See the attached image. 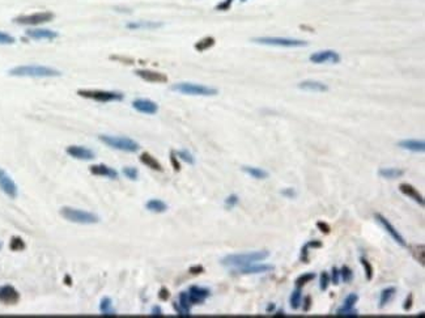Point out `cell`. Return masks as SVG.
I'll use <instances>...</instances> for the list:
<instances>
[{
  "instance_id": "1",
  "label": "cell",
  "mask_w": 425,
  "mask_h": 318,
  "mask_svg": "<svg viewBox=\"0 0 425 318\" xmlns=\"http://www.w3.org/2000/svg\"><path fill=\"white\" fill-rule=\"evenodd\" d=\"M270 257L269 250H258L250 251V253H241V254H229L225 255L220 262L224 267L231 270H237L241 267H246L249 265L257 262H263Z\"/></svg>"
},
{
  "instance_id": "2",
  "label": "cell",
  "mask_w": 425,
  "mask_h": 318,
  "mask_svg": "<svg viewBox=\"0 0 425 318\" xmlns=\"http://www.w3.org/2000/svg\"><path fill=\"white\" fill-rule=\"evenodd\" d=\"M8 74L17 78H58L62 72L47 66H38V64H29V66H17L11 68Z\"/></svg>"
},
{
  "instance_id": "3",
  "label": "cell",
  "mask_w": 425,
  "mask_h": 318,
  "mask_svg": "<svg viewBox=\"0 0 425 318\" xmlns=\"http://www.w3.org/2000/svg\"><path fill=\"white\" fill-rule=\"evenodd\" d=\"M60 215L68 221L72 223H77V224H97L100 221L98 215L93 212H88V211L78 210V208H74V207H62L60 210Z\"/></svg>"
},
{
  "instance_id": "4",
  "label": "cell",
  "mask_w": 425,
  "mask_h": 318,
  "mask_svg": "<svg viewBox=\"0 0 425 318\" xmlns=\"http://www.w3.org/2000/svg\"><path fill=\"white\" fill-rule=\"evenodd\" d=\"M100 140L108 147H112L114 150L123 151V152H138L140 150V144L130 138L124 136H112V135H101Z\"/></svg>"
},
{
  "instance_id": "5",
  "label": "cell",
  "mask_w": 425,
  "mask_h": 318,
  "mask_svg": "<svg viewBox=\"0 0 425 318\" xmlns=\"http://www.w3.org/2000/svg\"><path fill=\"white\" fill-rule=\"evenodd\" d=\"M172 90L183 94H190V96H216L219 93L216 88L194 84V82H178L172 85Z\"/></svg>"
},
{
  "instance_id": "6",
  "label": "cell",
  "mask_w": 425,
  "mask_h": 318,
  "mask_svg": "<svg viewBox=\"0 0 425 318\" xmlns=\"http://www.w3.org/2000/svg\"><path fill=\"white\" fill-rule=\"evenodd\" d=\"M77 94L80 97L89 98L97 102H112V101H122L124 98V94L120 92H114V90H100V89H78Z\"/></svg>"
},
{
  "instance_id": "7",
  "label": "cell",
  "mask_w": 425,
  "mask_h": 318,
  "mask_svg": "<svg viewBox=\"0 0 425 318\" xmlns=\"http://www.w3.org/2000/svg\"><path fill=\"white\" fill-rule=\"evenodd\" d=\"M253 42L259 45L277 46V47H305L309 45L308 42L302 40L288 37H255L253 38Z\"/></svg>"
},
{
  "instance_id": "8",
  "label": "cell",
  "mask_w": 425,
  "mask_h": 318,
  "mask_svg": "<svg viewBox=\"0 0 425 318\" xmlns=\"http://www.w3.org/2000/svg\"><path fill=\"white\" fill-rule=\"evenodd\" d=\"M54 17H55V15L50 11L36 12L32 15L17 16L16 19H13V23L19 24V25H39V24L50 23L54 20Z\"/></svg>"
},
{
  "instance_id": "9",
  "label": "cell",
  "mask_w": 425,
  "mask_h": 318,
  "mask_svg": "<svg viewBox=\"0 0 425 318\" xmlns=\"http://www.w3.org/2000/svg\"><path fill=\"white\" fill-rule=\"evenodd\" d=\"M374 219H376L377 223H378V224H380L381 227H382V228H384L385 231L391 236V238L394 239L396 243H399L402 247L408 246V245H407V241L404 239V237L396 231L395 227H394V225H392L391 223L384 216V215H381V213H374Z\"/></svg>"
},
{
  "instance_id": "10",
  "label": "cell",
  "mask_w": 425,
  "mask_h": 318,
  "mask_svg": "<svg viewBox=\"0 0 425 318\" xmlns=\"http://www.w3.org/2000/svg\"><path fill=\"white\" fill-rule=\"evenodd\" d=\"M0 190L11 199L17 198V195H19V189H17L15 181L12 180L11 176L1 168H0Z\"/></svg>"
},
{
  "instance_id": "11",
  "label": "cell",
  "mask_w": 425,
  "mask_h": 318,
  "mask_svg": "<svg viewBox=\"0 0 425 318\" xmlns=\"http://www.w3.org/2000/svg\"><path fill=\"white\" fill-rule=\"evenodd\" d=\"M309 60L311 63L322 64V63H340L342 56L339 53H336L334 50H322V51H317V53L311 54L309 56Z\"/></svg>"
},
{
  "instance_id": "12",
  "label": "cell",
  "mask_w": 425,
  "mask_h": 318,
  "mask_svg": "<svg viewBox=\"0 0 425 318\" xmlns=\"http://www.w3.org/2000/svg\"><path fill=\"white\" fill-rule=\"evenodd\" d=\"M357 301V293H349L344 300L343 307L336 311V316H339V317H357L358 312L354 311V305H356Z\"/></svg>"
},
{
  "instance_id": "13",
  "label": "cell",
  "mask_w": 425,
  "mask_h": 318,
  "mask_svg": "<svg viewBox=\"0 0 425 318\" xmlns=\"http://www.w3.org/2000/svg\"><path fill=\"white\" fill-rule=\"evenodd\" d=\"M20 301L19 291L13 285H0V303L5 305H15Z\"/></svg>"
},
{
  "instance_id": "14",
  "label": "cell",
  "mask_w": 425,
  "mask_h": 318,
  "mask_svg": "<svg viewBox=\"0 0 425 318\" xmlns=\"http://www.w3.org/2000/svg\"><path fill=\"white\" fill-rule=\"evenodd\" d=\"M187 293H189V299H190L193 305L203 304L211 296V291L208 288L199 287V285H191Z\"/></svg>"
},
{
  "instance_id": "15",
  "label": "cell",
  "mask_w": 425,
  "mask_h": 318,
  "mask_svg": "<svg viewBox=\"0 0 425 318\" xmlns=\"http://www.w3.org/2000/svg\"><path fill=\"white\" fill-rule=\"evenodd\" d=\"M132 108L136 112L143 113V114H150V116L156 114L158 112V105L148 98H136L132 101Z\"/></svg>"
},
{
  "instance_id": "16",
  "label": "cell",
  "mask_w": 425,
  "mask_h": 318,
  "mask_svg": "<svg viewBox=\"0 0 425 318\" xmlns=\"http://www.w3.org/2000/svg\"><path fill=\"white\" fill-rule=\"evenodd\" d=\"M66 152H67L71 158L77 159V160H93L96 158V154L93 151L88 150L85 147L81 146H70L66 148Z\"/></svg>"
},
{
  "instance_id": "17",
  "label": "cell",
  "mask_w": 425,
  "mask_h": 318,
  "mask_svg": "<svg viewBox=\"0 0 425 318\" xmlns=\"http://www.w3.org/2000/svg\"><path fill=\"white\" fill-rule=\"evenodd\" d=\"M135 75L139 76L140 79L146 80L148 82H166L168 76L161 72L152 71V70H136Z\"/></svg>"
},
{
  "instance_id": "18",
  "label": "cell",
  "mask_w": 425,
  "mask_h": 318,
  "mask_svg": "<svg viewBox=\"0 0 425 318\" xmlns=\"http://www.w3.org/2000/svg\"><path fill=\"white\" fill-rule=\"evenodd\" d=\"M399 190L402 194L407 195L408 198H411L412 200H415L416 203H419L420 206H424L425 202H424V197H423L420 193L418 191V189H415L412 185L407 184V182H402V184L399 185Z\"/></svg>"
},
{
  "instance_id": "19",
  "label": "cell",
  "mask_w": 425,
  "mask_h": 318,
  "mask_svg": "<svg viewBox=\"0 0 425 318\" xmlns=\"http://www.w3.org/2000/svg\"><path fill=\"white\" fill-rule=\"evenodd\" d=\"M275 267L272 265H257V263H253V265H249L246 267H241V269L233 270L234 273L243 274V275H249V274H265L270 273V271H273Z\"/></svg>"
},
{
  "instance_id": "20",
  "label": "cell",
  "mask_w": 425,
  "mask_h": 318,
  "mask_svg": "<svg viewBox=\"0 0 425 318\" xmlns=\"http://www.w3.org/2000/svg\"><path fill=\"white\" fill-rule=\"evenodd\" d=\"M89 170H90V173L93 174V176L109 177V178H112V180H116V178H118V176H119L116 169L110 168V166H108V165H105V164L92 165Z\"/></svg>"
},
{
  "instance_id": "21",
  "label": "cell",
  "mask_w": 425,
  "mask_h": 318,
  "mask_svg": "<svg viewBox=\"0 0 425 318\" xmlns=\"http://www.w3.org/2000/svg\"><path fill=\"white\" fill-rule=\"evenodd\" d=\"M26 36L29 38H33V40H49V41H51V40H55L59 34L54 32V30L39 29V28H37V29L26 30Z\"/></svg>"
},
{
  "instance_id": "22",
  "label": "cell",
  "mask_w": 425,
  "mask_h": 318,
  "mask_svg": "<svg viewBox=\"0 0 425 318\" xmlns=\"http://www.w3.org/2000/svg\"><path fill=\"white\" fill-rule=\"evenodd\" d=\"M299 88L302 90H308V92H319V93H323V92H327L328 86L326 85L325 82L317 81V80H305V81H301L299 84Z\"/></svg>"
},
{
  "instance_id": "23",
  "label": "cell",
  "mask_w": 425,
  "mask_h": 318,
  "mask_svg": "<svg viewBox=\"0 0 425 318\" xmlns=\"http://www.w3.org/2000/svg\"><path fill=\"white\" fill-rule=\"evenodd\" d=\"M398 147L402 150L411 151V152H424L425 143L423 140H416V139H404L398 143Z\"/></svg>"
},
{
  "instance_id": "24",
  "label": "cell",
  "mask_w": 425,
  "mask_h": 318,
  "mask_svg": "<svg viewBox=\"0 0 425 318\" xmlns=\"http://www.w3.org/2000/svg\"><path fill=\"white\" fill-rule=\"evenodd\" d=\"M140 161H142L146 166L153 169V170H157V172H162V170H164L162 165L160 164V161L157 160L156 158H153L152 155L148 154V152H143V154L140 155Z\"/></svg>"
},
{
  "instance_id": "25",
  "label": "cell",
  "mask_w": 425,
  "mask_h": 318,
  "mask_svg": "<svg viewBox=\"0 0 425 318\" xmlns=\"http://www.w3.org/2000/svg\"><path fill=\"white\" fill-rule=\"evenodd\" d=\"M241 169H242L243 173H246L251 178H255V180H266L270 176L267 170L262 168H257V166H247V165H245Z\"/></svg>"
},
{
  "instance_id": "26",
  "label": "cell",
  "mask_w": 425,
  "mask_h": 318,
  "mask_svg": "<svg viewBox=\"0 0 425 318\" xmlns=\"http://www.w3.org/2000/svg\"><path fill=\"white\" fill-rule=\"evenodd\" d=\"M127 29H157L162 27V23H156V21H132L126 25Z\"/></svg>"
},
{
  "instance_id": "27",
  "label": "cell",
  "mask_w": 425,
  "mask_h": 318,
  "mask_svg": "<svg viewBox=\"0 0 425 318\" xmlns=\"http://www.w3.org/2000/svg\"><path fill=\"white\" fill-rule=\"evenodd\" d=\"M378 176L386 180H395L404 176V170L398 168H381L378 170Z\"/></svg>"
},
{
  "instance_id": "28",
  "label": "cell",
  "mask_w": 425,
  "mask_h": 318,
  "mask_svg": "<svg viewBox=\"0 0 425 318\" xmlns=\"http://www.w3.org/2000/svg\"><path fill=\"white\" fill-rule=\"evenodd\" d=\"M146 208L148 211H151V212L162 213L168 210V204L162 202L161 199H150V200L146 203Z\"/></svg>"
},
{
  "instance_id": "29",
  "label": "cell",
  "mask_w": 425,
  "mask_h": 318,
  "mask_svg": "<svg viewBox=\"0 0 425 318\" xmlns=\"http://www.w3.org/2000/svg\"><path fill=\"white\" fill-rule=\"evenodd\" d=\"M396 293V288L395 287H387V288H385L381 291L380 293V308L381 309H384L386 305H387L390 301H391L392 299H394V296H395Z\"/></svg>"
},
{
  "instance_id": "30",
  "label": "cell",
  "mask_w": 425,
  "mask_h": 318,
  "mask_svg": "<svg viewBox=\"0 0 425 318\" xmlns=\"http://www.w3.org/2000/svg\"><path fill=\"white\" fill-rule=\"evenodd\" d=\"M410 247L411 253H412V255H414V258L418 261L419 263L422 266H425V246L423 245V243H420V245H411V246H407Z\"/></svg>"
},
{
  "instance_id": "31",
  "label": "cell",
  "mask_w": 425,
  "mask_h": 318,
  "mask_svg": "<svg viewBox=\"0 0 425 318\" xmlns=\"http://www.w3.org/2000/svg\"><path fill=\"white\" fill-rule=\"evenodd\" d=\"M215 43H216V40H215L213 37H204V38H201V40H199V41L194 45V47L196 51L203 53V51H207V50H209L211 47H213Z\"/></svg>"
},
{
  "instance_id": "32",
  "label": "cell",
  "mask_w": 425,
  "mask_h": 318,
  "mask_svg": "<svg viewBox=\"0 0 425 318\" xmlns=\"http://www.w3.org/2000/svg\"><path fill=\"white\" fill-rule=\"evenodd\" d=\"M289 301H291L292 309L297 311V309H300V308H301V304H302V288L301 287H296L295 291L292 292Z\"/></svg>"
},
{
  "instance_id": "33",
  "label": "cell",
  "mask_w": 425,
  "mask_h": 318,
  "mask_svg": "<svg viewBox=\"0 0 425 318\" xmlns=\"http://www.w3.org/2000/svg\"><path fill=\"white\" fill-rule=\"evenodd\" d=\"M100 311L104 316H116V311L113 309V301L109 297H104L100 303Z\"/></svg>"
},
{
  "instance_id": "34",
  "label": "cell",
  "mask_w": 425,
  "mask_h": 318,
  "mask_svg": "<svg viewBox=\"0 0 425 318\" xmlns=\"http://www.w3.org/2000/svg\"><path fill=\"white\" fill-rule=\"evenodd\" d=\"M315 279V273H305L302 274V275H300L297 279L295 280V284L296 287H304L305 284H308V283H310L311 280H314Z\"/></svg>"
},
{
  "instance_id": "35",
  "label": "cell",
  "mask_w": 425,
  "mask_h": 318,
  "mask_svg": "<svg viewBox=\"0 0 425 318\" xmlns=\"http://www.w3.org/2000/svg\"><path fill=\"white\" fill-rule=\"evenodd\" d=\"M360 262H361V265L364 266V270H365V277H366V280L370 281L372 279H373L374 277V267L373 265L368 261V259L365 258V257H360Z\"/></svg>"
},
{
  "instance_id": "36",
  "label": "cell",
  "mask_w": 425,
  "mask_h": 318,
  "mask_svg": "<svg viewBox=\"0 0 425 318\" xmlns=\"http://www.w3.org/2000/svg\"><path fill=\"white\" fill-rule=\"evenodd\" d=\"M26 247L24 239L19 236H15L11 238V242H9V249L12 251H21Z\"/></svg>"
},
{
  "instance_id": "37",
  "label": "cell",
  "mask_w": 425,
  "mask_h": 318,
  "mask_svg": "<svg viewBox=\"0 0 425 318\" xmlns=\"http://www.w3.org/2000/svg\"><path fill=\"white\" fill-rule=\"evenodd\" d=\"M339 273L340 279H342L344 283H350V281L353 280V271H352V269L348 267V266H343V267L339 270Z\"/></svg>"
},
{
  "instance_id": "38",
  "label": "cell",
  "mask_w": 425,
  "mask_h": 318,
  "mask_svg": "<svg viewBox=\"0 0 425 318\" xmlns=\"http://www.w3.org/2000/svg\"><path fill=\"white\" fill-rule=\"evenodd\" d=\"M175 154H177V156H178L181 160H183L185 162H187V164H190V165L195 164V158L190 154V152H189V151L182 150V151H178V152H175Z\"/></svg>"
},
{
  "instance_id": "39",
  "label": "cell",
  "mask_w": 425,
  "mask_h": 318,
  "mask_svg": "<svg viewBox=\"0 0 425 318\" xmlns=\"http://www.w3.org/2000/svg\"><path fill=\"white\" fill-rule=\"evenodd\" d=\"M239 203V197L237 194H231L229 197H227V199H225L224 202V206L225 208H228V210H232L233 207H235L237 204Z\"/></svg>"
},
{
  "instance_id": "40",
  "label": "cell",
  "mask_w": 425,
  "mask_h": 318,
  "mask_svg": "<svg viewBox=\"0 0 425 318\" xmlns=\"http://www.w3.org/2000/svg\"><path fill=\"white\" fill-rule=\"evenodd\" d=\"M330 283H331V281H330V274L323 271V273L319 275V289L325 292L326 289L328 288Z\"/></svg>"
},
{
  "instance_id": "41",
  "label": "cell",
  "mask_w": 425,
  "mask_h": 318,
  "mask_svg": "<svg viewBox=\"0 0 425 318\" xmlns=\"http://www.w3.org/2000/svg\"><path fill=\"white\" fill-rule=\"evenodd\" d=\"M123 174L127 178H130V180L132 181H136L139 177L138 169L134 168V166H126V168L123 169Z\"/></svg>"
},
{
  "instance_id": "42",
  "label": "cell",
  "mask_w": 425,
  "mask_h": 318,
  "mask_svg": "<svg viewBox=\"0 0 425 318\" xmlns=\"http://www.w3.org/2000/svg\"><path fill=\"white\" fill-rule=\"evenodd\" d=\"M12 43H15V38L11 34L0 32V45H12Z\"/></svg>"
},
{
  "instance_id": "43",
  "label": "cell",
  "mask_w": 425,
  "mask_h": 318,
  "mask_svg": "<svg viewBox=\"0 0 425 318\" xmlns=\"http://www.w3.org/2000/svg\"><path fill=\"white\" fill-rule=\"evenodd\" d=\"M330 281L335 285H338L340 283V273L338 267H332L331 275H330Z\"/></svg>"
},
{
  "instance_id": "44",
  "label": "cell",
  "mask_w": 425,
  "mask_h": 318,
  "mask_svg": "<svg viewBox=\"0 0 425 318\" xmlns=\"http://www.w3.org/2000/svg\"><path fill=\"white\" fill-rule=\"evenodd\" d=\"M170 162H172V166L175 172H179V170H181V164H179V161H178V156H177V154H175L174 151L170 152Z\"/></svg>"
},
{
  "instance_id": "45",
  "label": "cell",
  "mask_w": 425,
  "mask_h": 318,
  "mask_svg": "<svg viewBox=\"0 0 425 318\" xmlns=\"http://www.w3.org/2000/svg\"><path fill=\"white\" fill-rule=\"evenodd\" d=\"M412 305H414V295H412V293H408V296H407L406 300H404V303H403V309L406 312L411 311V309H412Z\"/></svg>"
},
{
  "instance_id": "46",
  "label": "cell",
  "mask_w": 425,
  "mask_h": 318,
  "mask_svg": "<svg viewBox=\"0 0 425 318\" xmlns=\"http://www.w3.org/2000/svg\"><path fill=\"white\" fill-rule=\"evenodd\" d=\"M309 245L305 243L301 249V262L304 263H309Z\"/></svg>"
},
{
  "instance_id": "47",
  "label": "cell",
  "mask_w": 425,
  "mask_h": 318,
  "mask_svg": "<svg viewBox=\"0 0 425 318\" xmlns=\"http://www.w3.org/2000/svg\"><path fill=\"white\" fill-rule=\"evenodd\" d=\"M317 228L318 231H321V232L325 233V235H330V232H331V227H330L327 223H325V221H318Z\"/></svg>"
},
{
  "instance_id": "48",
  "label": "cell",
  "mask_w": 425,
  "mask_h": 318,
  "mask_svg": "<svg viewBox=\"0 0 425 318\" xmlns=\"http://www.w3.org/2000/svg\"><path fill=\"white\" fill-rule=\"evenodd\" d=\"M169 297H170L169 289L166 288V287H161L160 291H158V299H160L161 301H168Z\"/></svg>"
},
{
  "instance_id": "49",
  "label": "cell",
  "mask_w": 425,
  "mask_h": 318,
  "mask_svg": "<svg viewBox=\"0 0 425 318\" xmlns=\"http://www.w3.org/2000/svg\"><path fill=\"white\" fill-rule=\"evenodd\" d=\"M233 1H234V0H224V1H221L220 4H217L216 9L217 11H228V9L232 7Z\"/></svg>"
},
{
  "instance_id": "50",
  "label": "cell",
  "mask_w": 425,
  "mask_h": 318,
  "mask_svg": "<svg viewBox=\"0 0 425 318\" xmlns=\"http://www.w3.org/2000/svg\"><path fill=\"white\" fill-rule=\"evenodd\" d=\"M311 307H313V299H311V296H306V297H304V304H302V309H304V312H309L310 309H311Z\"/></svg>"
},
{
  "instance_id": "51",
  "label": "cell",
  "mask_w": 425,
  "mask_h": 318,
  "mask_svg": "<svg viewBox=\"0 0 425 318\" xmlns=\"http://www.w3.org/2000/svg\"><path fill=\"white\" fill-rule=\"evenodd\" d=\"M281 194L284 195V197H287V198L289 199H293L297 197V193H296L295 189H292V187H288V189H285V190L281 191Z\"/></svg>"
},
{
  "instance_id": "52",
  "label": "cell",
  "mask_w": 425,
  "mask_h": 318,
  "mask_svg": "<svg viewBox=\"0 0 425 318\" xmlns=\"http://www.w3.org/2000/svg\"><path fill=\"white\" fill-rule=\"evenodd\" d=\"M189 273H190L191 275H199V274L204 273V267H203V266H200V265L193 266V267H190V269H189Z\"/></svg>"
},
{
  "instance_id": "53",
  "label": "cell",
  "mask_w": 425,
  "mask_h": 318,
  "mask_svg": "<svg viewBox=\"0 0 425 318\" xmlns=\"http://www.w3.org/2000/svg\"><path fill=\"white\" fill-rule=\"evenodd\" d=\"M151 315L155 316V317H161V316H164L162 315V309H161V307H158V305H155V307L152 308Z\"/></svg>"
},
{
  "instance_id": "54",
  "label": "cell",
  "mask_w": 425,
  "mask_h": 318,
  "mask_svg": "<svg viewBox=\"0 0 425 318\" xmlns=\"http://www.w3.org/2000/svg\"><path fill=\"white\" fill-rule=\"evenodd\" d=\"M308 245H309L310 249H311V247H314V249H321V247L323 246V243H322L321 241H318V239H313V241H309V242H308Z\"/></svg>"
},
{
  "instance_id": "55",
  "label": "cell",
  "mask_w": 425,
  "mask_h": 318,
  "mask_svg": "<svg viewBox=\"0 0 425 318\" xmlns=\"http://www.w3.org/2000/svg\"><path fill=\"white\" fill-rule=\"evenodd\" d=\"M275 309H276L275 304L271 303V304H269V305H267V308H266V312H267V313H271V312H273Z\"/></svg>"
},
{
  "instance_id": "56",
  "label": "cell",
  "mask_w": 425,
  "mask_h": 318,
  "mask_svg": "<svg viewBox=\"0 0 425 318\" xmlns=\"http://www.w3.org/2000/svg\"><path fill=\"white\" fill-rule=\"evenodd\" d=\"M273 316H275V317H284V316H285V312L281 311V309H280V311L276 312V313Z\"/></svg>"
},
{
  "instance_id": "57",
  "label": "cell",
  "mask_w": 425,
  "mask_h": 318,
  "mask_svg": "<svg viewBox=\"0 0 425 318\" xmlns=\"http://www.w3.org/2000/svg\"><path fill=\"white\" fill-rule=\"evenodd\" d=\"M241 1H246V0H241Z\"/></svg>"
},
{
  "instance_id": "58",
  "label": "cell",
  "mask_w": 425,
  "mask_h": 318,
  "mask_svg": "<svg viewBox=\"0 0 425 318\" xmlns=\"http://www.w3.org/2000/svg\"><path fill=\"white\" fill-rule=\"evenodd\" d=\"M0 249H1V243H0Z\"/></svg>"
}]
</instances>
